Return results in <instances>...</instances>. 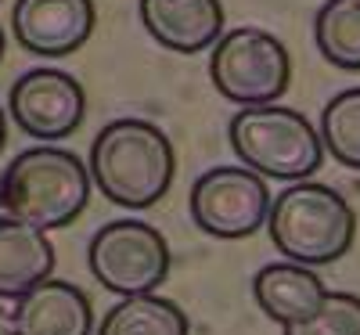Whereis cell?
<instances>
[{
    "label": "cell",
    "instance_id": "1",
    "mask_svg": "<svg viewBox=\"0 0 360 335\" xmlns=\"http://www.w3.org/2000/svg\"><path fill=\"white\" fill-rule=\"evenodd\" d=\"M173 144L148 119H112L90 144V180L123 209H152L173 184Z\"/></svg>",
    "mask_w": 360,
    "mask_h": 335
},
{
    "label": "cell",
    "instance_id": "2",
    "mask_svg": "<svg viewBox=\"0 0 360 335\" xmlns=\"http://www.w3.org/2000/svg\"><path fill=\"white\" fill-rule=\"evenodd\" d=\"M90 198V173L69 148H25L0 173V213L37 231L69 227Z\"/></svg>",
    "mask_w": 360,
    "mask_h": 335
},
{
    "label": "cell",
    "instance_id": "3",
    "mask_svg": "<svg viewBox=\"0 0 360 335\" xmlns=\"http://www.w3.org/2000/svg\"><path fill=\"white\" fill-rule=\"evenodd\" d=\"M266 227L274 249L285 260L303 267H324L353 249L356 213L335 188L303 180L274 198Z\"/></svg>",
    "mask_w": 360,
    "mask_h": 335
},
{
    "label": "cell",
    "instance_id": "4",
    "mask_svg": "<svg viewBox=\"0 0 360 335\" xmlns=\"http://www.w3.org/2000/svg\"><path fill=\"white\" fill-rule=\"evenodd\" d=\"M227 134L245 170L259 177L303 184L324 163L321 130H314L310 119H303L295 108H281V105L242 108L231 119Z\"/></svg>",
    "mask_w": 360,
    "mask_h": 335
},
{
    "label": "cell",
    "instance_id": "5",
    "mask_svg": "<svg viewBox=\"0 0 360 335\" xmlns=\"http://www.w3.org/2000/svg\"><path fill=\"white\" fill-rule=\"evenodd\" d=\"M209 76L227 101L242 108H263L288 90L292 58L274 33L242 25L234 33H224L213 47Z\"/></svg>",
    "mask_w": 360,
    "mask_h": 335
},
{
    "label": "cell",
    "instance_id": "6",
    "mask_svg": "<svg viewBox=\"0 0 360 335\" xmlns=\"http://www.w3.org/2000/svg\"><path fill=\"white\" fill-rule=\"evenodd\" d=\"M90 274L115 296H152L169 274L166 238L144 220H112L90 238Z\"/></svg>",
    "mask_w": 360,
    "mask_h": 335
},
{
    "label": "cell",
    "instance_id": "7",
    "mask_svg": "<svg viewBox=\"0 0 360 335\" xmlns=\"http://www.w3.org/2000/svg\"><path fill=\"white\" fill-rule=\"evenodd\" d=\"M266 180L245 166L205 170L191 184V220L213 238H249L270 220Z\"/></svg>",
    "mask_w": 360,
    "mask_h": 335
},
{
    "label": "cell",
    "instance_id": "8",
    "mask_svg": "<svg viewBox=\"0 0 360 335\" xmlns=\"http://www.w3.org/2000/svg\"><path fill=\"white\" fill-rule=\"evenodd\" d=\"M11 119L15 127L37 141H62L69 137L86 112L83 87L65 69H29L11 83Z\"/></svg>",
    "mask_w": 360,
    "mask_h": 335
},
{
    "label": "cell",
    "instance_id": "9",
    "mask_svg": "<svg viewBox=\"0 0 360 335\" xmlns=\"http://www.w3.org/2000/svg\"><path fill=\"white\" fill-rule=\"evenodd\" d=\"M98 22L94 0H15L11 33L40 58H65L79 51Z\"/></svg>",
    "mask_w": 360,
    "mask_h": 335
},
{
    "label": "cell",
    "instance_id": "10",
    "mask_svg": "<svg viewBox=\"0 0 360 335\" xmlns=\"http://www.w3.org/2000/svg\"><path fill=\"white\" fill-rule=\"evenodd\" d=\"M141 22L162 47L176 54H198L224 37L220 0H141Z\"/></svg>",
    "mask_w": 360,
    "mask_h": 335
},
{
    "label": "cell",
    "instance_id": "11",
    "mask_svg": "<svg viewBox=\"0 0 360 335\" xmlns=\"http://www.w3.org/2000/svg\"><path fill=\"white\" fill-rule=\"evenodd\" d=\"M252 296L259 303V310L274 324L292 328L299 321H310L324 307L328 289L314 267L285 260V263H266L256 270Z\"/></svg>",
    "mask_w": 360,
    "mask_h": 335
},
{
    "label": "cell",
    "instance_id": "12",
    "mask_svg": "<svg viewBox=\"0 0 360 335\" xmlns=\"http://www.w3.org/2000/svg\"><path fill=\"white\" fill-rule=\"evenodd\" d=\"M90 328H94V307L72 282L51 278L15 303L18 335H90Z\"/></svg>",
    "mask_w": 360,
    "mask_h": 335
},
{
    "label": "cell",
    "instance_id": "13",
    "mask_svg": "<svg viewBox=\"0 0 360 335\" xmlns=\"http://www.w3.org/2000/svg\"><path fill=\"white\" fill-rule=\"evenodd\" d=\"M54 246L47 231L18 220H0V299H22L37 285L51 282Z\"/></svg>",
    "mask_w": 360,
    "mask_h": 335
},
{
    "label": "cell",
    "instance_id": "14",
    "mask_svg": "<svg viewBox=\"0 0 360 335\" xmlns=\"http://www.w3.org/2000/svg\"><path fill=\"white\" fill-rule=\"evenodd\" d=\"M98 335H191L188 314L162 296H130L119 299L101 317Z\"/></svg>",
    "mask_w": 360,
    "mask_h": 335
},
{
    "label": "cell",
    "instance_id": "15",
    "mask_svg": "<svg viewBox=\"0 0 360 335\" xmlns=\"http://www.w3.org/2000/svg\"><path fill=\"white\" fill-rule=\"evenodd\" d=\"M317 51L332 65L360 72V0H328L314 18Z\"/></svg>",
    "mask_w": 360,
    "mask_h": 335
},
{
    "label": "cell",
    "instance_id": "16",
    "mask_svg": "<svg viewBox=\"0 0 360 335\" xmlns=\"http://www.w3.org/2000/svg\"><path fill=\"white\" fill-rule=\"evenodd\" d=\"M321 141L332 159L360 170V87L339 90L321 112Z\"/></svg>",
    "mask_w": 360,
    "mask_h": 335
},
{
    "label": "cell",
    "instance_id": "17",
    "mask_svg": "<svg viewBox=\"0 0 360 335\" xmlns=\"http://www.w3.org/2000/svg\"><path fill=\"white\" fill-rule=\"evenodd\" d=\"M285 335H360V296L328 292L324 307L310 321L285 328Z\"/></svg>",
    "mask_w": 360,
    "mask_h": 335
},
{
    "label": "cell",
    "instance_id": "18",
    "mask_svg": "<svg viewBox=\"0 0 360 335\" xmlns=\"http://www.w3.org/2000/svg\"><path fill=\"white\" fill-rule=\"evenodd\" d=\"M0 335H18L15 331V314L4 307V303H0Z\"/></svg>",
    "mask_w": 360,
    "mask_h": 335
},
{
    "label": "cell",
    "instance_id": "19",
    "mask_svg": "<svg viewBox=\"0 0 360 335\" xmlns=\"http://www.w3.org/2000/svg\"><path fill=\"white\" fill-rule=\"evenodd\" d=\"M8 144V119H4V108H0V151Z\"/></svg>",
    "mask_w": 360,
    "mask_h": 335
},
{
    "label": "cell",
    "instance_id": "20",
    "mask_svg": "<svg viewBox=\"0 0 360 335\" xmlns=\"http://www.w3.org/2000/svg\"><path fill=\"white\" fill-rule=\"evenodd\" d=\"M4 44H8V40H4V29H0V58H4Z\"/></svg>",
    "mask_w": 360,
    "mask_h": 335
}]
</instances>
